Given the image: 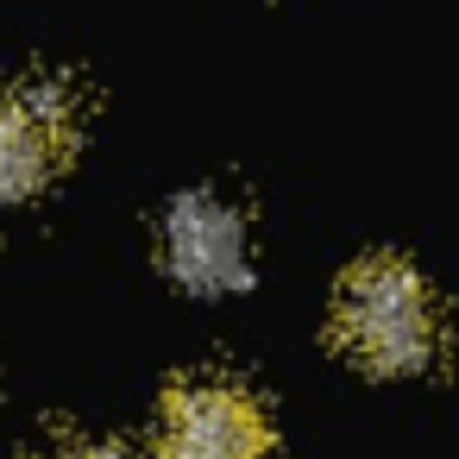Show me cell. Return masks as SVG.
<instances>
[{
	"instance_id": "cell-5",
	"label": "cell",
	"mask_w": 459,
	"mask_h": 459,
	"mask_svg": "<svg viewBox=\"0 0 459 459\" xmlns=\"http://www.w3.org/2000/svg\"><path fill=\"white\" fill-rule=\"evenodd\" d=\"M51 459H133V453H120V446H108V440H76V446H64V453H51Z\"/></svg>"
},
{
	"instance_id": "cell-4",
	"label": "cell",
	"mask_w": 459,
	"mask_h": 459,
	"mask_svg": "<svg viewBox=\"0 0 459 459\" xmlns=\"http://www.w3.org/2000/svg\"><path fill=\"white\" fill-rule=\"evenodd\" d=\"M70 139H76V108L64 82H32L0 101V202L39 195L64 170Z\"/></svg>"
},
{
	"instance_id": "cell-3",
	"label": "cell",
	"mask_w": 459,
	"mask_h": 459,
	"mask_svg": "<svg viewBox=\"0 0 459 459\" xmlns=\"http://www.w3.org/2000/svg\"><path fill=\"white\" fill-rule=\"evenodd\" d=\"M158 258L183 290H202V296H233V290L252 283L246 221H239L233 202H221L208 189L170 202L164 233H158Z\"/></svg>"
},
{
	"instance_id": "cell-1",
	"label": "cell",
	"mask_w": 459,
	"mask_h": 459,
	"mask_svg": "<svg viewBox=\"0 0 459 459\" xmlns=\"http://www.w3.org/2000/svg\"><path fill=\"white\" fill-rule=\"evenodd\" d=\"M333 340L352 365L377 377L428 371L440 352V302L409 258L371 252L333 290Z\"/></svg>"
},
{
	"instance_id": "cell-2",
	"label": "cell",
	"mask_w": 459,
	"mask_h": 459,
	"mask_svg": "<svg viewBox=\"0 0 459 459\" xmlns=\"http://www.w3.org/2000/svg\"><path fill=\"white\" fill-rule=\"evenodd\" d=\"M158 446H164V459H271L277 434H271V415L252 390L221 384V377H195V384H177L164 396Z\"/></svg>"
}]
</instances>
